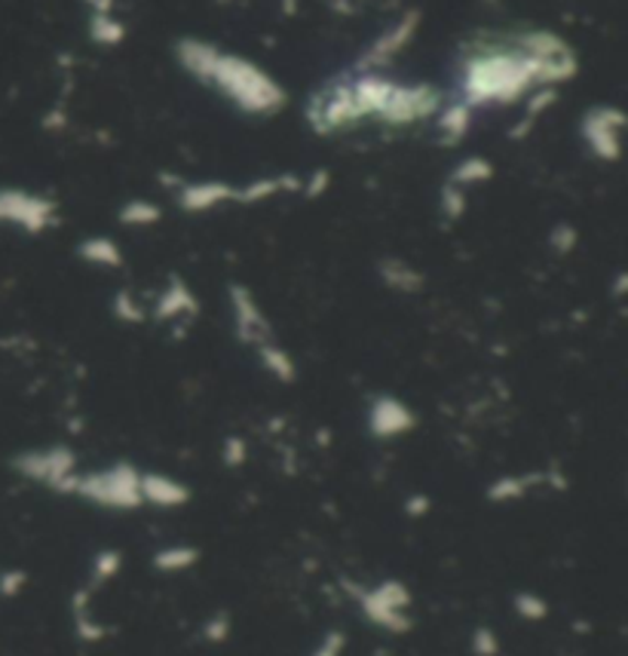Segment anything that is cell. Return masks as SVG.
<instances>
[{
	"label": "cell",
	"mask_w": 628,
	"mask_h": 656,
	"mask_svg": "<svg viewBox=\"0 0 628 656\" xmlns=\"http://www.w3.org/2000/svg\"><path fill=\"white\" fill-rule=\"evenodd\" d=\"M245 117H276L288 105V92L267 68L240 53L218 46L206 84Z\"/></svg>",
	"instance_id": "7a4b0ae2"
},
{
	"label": "cell",
	"mask_w": 628,
	"mask_h": 656,
	"mask_svg": "<svg viewBox=\"0 0 628 656\" xmlns=\"http://www.w3.org/2000/svg\"><path fill=\"white\" fill-rule=\"evenodd\" d=\"M329 185H331L329 172L319 170V172H313V175H310L307 182H300V190H304V194H307V197L313 200V197H322V194L329 190Z\"/></svg>",
	"instance_id": "484cf974"
},
{
	"label": "cell",
	"mask_w": 628,
	"mask_h": 656,
	"mask_svg": "<svg viewBox=\"0 0 628 656\" xmlns=\"http://www.w3.org/2000/svg\"><path fill=\"white\" fill-rule=\"evenodd\" d=\"M417 29H420V13H417V10L401 15L396 25H389V29H386L384 34H381V37H377V41H374L372 46L359 56L356 72H384L386 65L399 56L408 43L415 41Z\"/></svg>",
	"instance_id": "30bf717a"
},
{
	"label": "cell",
	"mask_w": 628,
	"mask_h": 656,
	"mask_svg": "<svg viewBox=\"0 0 628 656\" xmlns=\"http://www.w3.org/2000/svg\"><path fill=\"white\" fill-rule=\"evenodd\" d=\"M114 314L117 319H123V322H139V319H142V310L132 304V295H129V292H120L114 298Z\"/></svg>",
	"instance_id": "cb8c5ba5"
},
{
	"label": "cell",
	"mask_w": 628,
	"mask_h": 656,
	"mask_svg": "<svg viewBox=\"0 0 628 656\" xmlns=\"http://www.w3.org/2000/svg\"><path fill=\"white\" fill-rule=\"evenodd\" d=\"M190 498L181 482H175L169 475H159V472H144L142 475V503H154V506H178Z\"/></svg>",
	"instance_id": "2e32d148"
},
{
	"label": "cell",
	"mask_w": 628,
	"mask_h": 656,
	"mask_svg": "<svg viewBox=\"0 0 628 656\" xmlns=\"http://www.w3.org/2000/svg\"><path fill=\"white\" fill-rule=\"evenodd\" d=\"M159 218H163V209L151 200H126L117 212V221L123 228H154Z\"/></svg>",
	"instance_id": "d6986e66"
},
{
	"label": "cell",
	"mask_w": 628,
	"mask_h": 656,
	"mask_svg": "<svg viewBox=\"0 0 628 656\" xmlns=\"http://www.w3.org/2000/svg\"><path fill=\"white\" fill-rule=\"evenodd\" d=\"M415 427V412L396 396H377L368 412V429L377 439H396Z\"/></svg>",
	"instance_id": "7c38bea8"
},
{
	"label": "cell",
	"mask_w": 628,
	"mask_h": 656,
	"mask_svg": "<svg viewBox=\"0 0 628 656\" xmlns=\"http://www.w3.org/2000/svg\"><path fill=\"white\" fill-rule=\"evenodd\" d=\"M626 114L616 105H592L580 117V139L586 151L601 163H616L623 157Z\"/></svg>",
	"instance_id": "52a82bcc"
},
{
	"label": "cell",
	"mask_w": 628,
	"mask_h": 656,
	"mask_svg": "<svg viewBox=\"0 0 628 656\" xmlns=\"http://www.w3.org/2000/svg\"><path fill=\"white\" fill-rule=\"evenodd\" d=\"M89 37H92V43H99V46H117V43H123V37H126V29L111 13H92V19H89Z\"/></svg>",
	"instance_id": "7402d4cb"
},
{
	"label": "cell",
	"mask_w": 628,
	"mask_h": 656,
	"mask_svg": "<svg viewBox=\"0 0 628 656\" xmlns=\"http://www.w3.org/2000/svg\"><path fill=\"white\" fill-rule=\"evenodd\" d=\"M304 123L310 127L316 135H343L362 127L356 111V99H353V80L350 74L331 77L319 86L316 92L307 96L304 105Z\"/></svg>",
	"instance_id": "277c9868"
},
{
	"label": "cell",
	"mask_w": 628,
	"mask_h": 656,
	"mask_svg": "<svg viewBox=\"0 0 628 656\" xmlns=\"http://www.w3.org/2000/svg\"><path fill=\"white\" fill-rule=\"evenodd\" d=\"M15 467L22 475H29L34 482L56 488V491H71L77 485V472H74V455L68 448H46V451H29L15 460Z\"/></svg>",
	"instance_id": "ba28073f"
},
{
	"label": "cell",
	"mask_w": 628,
	"mask_h": 656,
	"mask_svg": "<svg viewBox=\"0 0 628 656\" xmlns=\"http://www.w3.org/2000/svg\"><path fill=\"white\" fill-rule=\"evenodd\" d=\"M58 225V203L25 187H0V228H19L37 237Z\"/></svg>",
	"instance_id": "8992f818"
},
{
	"label": "cell",
	"mask_w": 628,
	"mask_h": 656,
	"mask_svg": "<svg viewBox=\"0 0 628 656\" xmlns=\"http://www.w3.org/2000/svg\"><path fill=\"white\" fill-rule=\"evenodd\" d=\"M558 101V89H533L528 96V108H525V117L515 123V132H513V139H521V135H528L530 127L540 120V117L552 108Z\"/></svg>",
	"instance_id": "ffe728a7"
},
{
	"label": "cell",
	"mask_w": 628,
	"mask_h": 656,
	"mask_svg": "<svg viewBox=\"0 0 628 656\" xmlns=\"http://www.w3.org/2000/svg\"><path fill=\"white\" fill-rule=\"evenodd\" d=\"M175 200L178 209L187 215L212 212L224 203H236V185H230L224 178H200V182H178L175 187Z\"/></svg>",
	"instance_id": "8fae6325"
},
{
	"label": "cell",
	"mask_w": 628,
	"mask_h": 656,
	"mask_svg": "<svg viewBox=\"0 0 628 656\" xmlns=\"http://www.w3.org/2000/svg\"><path fill=\"white\" fill-rule=\"evenodd\" d=\"M200 310L197 304V295L190 292V286H185L178 276H172L169 286L163 288V295L157 300V316L159 319H181V316H194Z\"/></svg>",
	"instance_id": "9a60e30c"
},
{
	"label": "cell",
	"mask_w": 628,
	"mask_h": 656,
	"mask_svg": "<svg viewBox=\"0 0 628 656\" xmlns=\"http://www.w3.org/2000/svg\"><path fill=\"white\" fill-rule=\"evenodd\" d=\"M74 494L92 500L99 506H114V510H132L142 503V472L129 463H114L108 470L77 475Z\"/></svg>",
	"instance_id": "5b68a950"
},
{
	"label": "cell",
	"mask_w": 628,
	"mask_h": 656,
	"mask_svg": "<svg viewBox=\"0 0 628 656\" xmlns=\"http://www.w3.org/2000/svg\"><path fill=\"white\" fill-rule=\"evenodd\" d=\"M513 37L521 46V53L530 58L537 89H558L561 84H571L573 77L580 74L576 50L555 31L528 29L515 31Z\"/></svg>",
	"instance_id": "3957f363"
},
{
	"label": "cell",
	"mask_w": 628,
	"mask_h": 656,
	"mask_svg": "<svg viewBox=\"0 0 628 656\" xmlns=\"http://www.w3.org/2000/svg\"><path fill=\"white\" fill-rule=\"evenodd\" d=\"M77 258L92 267H123V252L111 237H89L77 243Z\"/></svg>",
	"instance_id": "e0dca14e"
},
{
	"label": "cell",
	"mask_w": 628,
	"mask_h": 656,
	"mask_svg": "<svg viewBox=\"0 0 628 656\" xmlns=\"http://www.w3.org/2000/svg\"><path fill=\"white\" fill-rule=\"evenodd\" d=\"M472 123H475V111H472L470 105H463V101L451 99L444 101L442 108H439V114H436V132H439V139L448 147H454L460 144L466 135H470Z\"/></svg>",
	"instance_id": "4fadbf2b"
},
{
	"label": "cell",
	"mask_w": 628,
	"mask_h": 656,
	"mask_svg": "<svg viewBox=\"0 0 628 656\" xmlns=\"http://www.w3.org/2000/svg\"><path fill=\"white\" fill-rule=\"evenodd\" d=\"M537 89L530 58L513 34H482L470 41L460 56V80L454 99L478 108H506L525 101Z\"/></svg>",
	"instance_id": "6da1fadb"
},
{
	"label": "cell",
	"mask_w": 628,
	"mask_h": 656,
	"mask_svg": "<svg viewBox=\"0 0 628 656\" xmlns=\"http://www.w3.org/2000/svg\"><path fill=\"white\" fill-rule=\"evenodd\" d=\"M228 298H230V314H233V331H236V338L249 347H264V343L273 341V331L271 322H267V316L261 310V304L252 295V288L240 286V283H230L228 288Z\"/></svg>",
	"instance_id": "9c48e42d"
},
{
	"label": "cell",
	"mask_w": 628,
	"mask_h": 656,
	"mask_svg": "<svg viewBox=\"0 0 628 656\" xmlns=\"http://www.w3.org/2000/svg\"><path fill=\"white\" fill-rule=\"evenodd\" d=\"M439 206H442V215L448 221H458L460 215L466 212V190L458 185H451V182H444L442 194H439Z\"/></svg>",
	"instance_id": "603a6c76"
},
{
	"label": "cell",
	"mask_w": 628,
	"mask_h": 656,
	"mask_svg": "<svg viewBox=\"0 0 628 656\" xmlns=\"http://www.w3.org/2000/svg\"><path fill=\"white\" fill-rule=\"evenodd\" d=\"M257 357L264 362V369L271 371L276 381H295V362L288 357L286 350L279 347L276 341L264 343V347H257Z\"/></svg>",
	"instance_id": "44dd1931"
},
{
	"label": "cell",
	"mask_w": 628,
	"mask_h": 656,
	"mask_svg": "<svg viewBox=\"0 0 628 656\" xmlns=\"http://www.w3.org/2000/svg\"><path fill=\"white\" fill-rule=\"evenodd\" d=\"M377 271H381V280H384V286H389L393 292H401V295H417L420 288H423V273L417 271L415 264H408L405 258H384L381 264H377Z\"/></svg>",
	"instance_id": "5bb4252c"
},
{
	"label": "cell",
	"mask_w": 628,
	"mask_h": 656,
	"mask_svg": "<svg viewBox=\"0 0 628 656\" xmlns=\"http://www.w3.org/2000/svg\"><path fill=\"white\" fill-rule=\"evenodd\" d=\"M576 230L571 228V225H558L555 230H552V245H555V252H561V255H568V252H573V245H576Z\"/></svg>",
	"instance_id": "d4e9b609"
},
{
	"label": "cell",
	"mask_w": 628,
	"mask_h": 656,
	"mask_svg": "<svg viewBox=\"0 0 628 656\" xmlns=\"http://www.w3.org/2000/svg\"><path fill=\"white\" fill-rule=\"evenodd\" d=\"M491 178H494V163L485 157H475V154L460 160L458 166L451 170V175H448V182L463 187V190L472 185H485V182H491Z\"/></svg>",
	"instance_id": "ac0fdd59"
}]
</instances>
